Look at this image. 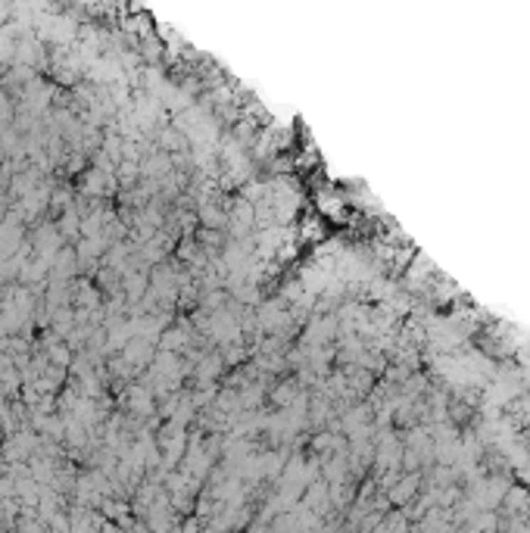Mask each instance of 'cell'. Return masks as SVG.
Instances as JSON below:
<instances>
[{
  "instance_id": "obj_1",
  "label": "cell",
  "mask_w": 530,
  "mask_h": 533,
  "mask_svg": "<svg viewBox=\"0 0 530 533\" xmlns=\"http://www.w3.org/2000/svg\"><path fill=\"white\" fill-rule=\"evenodd\" d=\"M122 290H125V297L137 302L147 293V275L141 272H128V275H122Z\"/></svg>"
},
{
  "instance_id": "obj_2",
  "label": "cell",
  "mask_w": 530,
  "mask_h": 533,
  "mask_svg": "<svg viewBox=\"0 0 530 533\" xmlns=\"http://www.w3.org/2000/svg\"><path fill=\"white\" fill-rule=\"evenodd\" d=\"M125 399H128V406H132L134 412H141V415H147L153 408V393L147 387H132L125 393Z\"/></svg>"
}]
</instances>
